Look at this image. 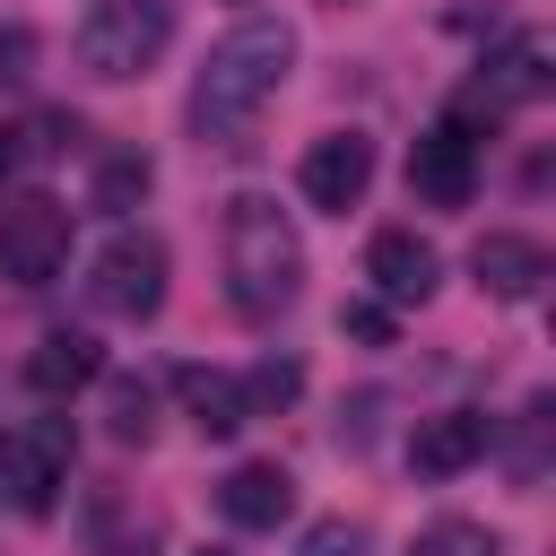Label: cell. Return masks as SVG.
Instances as JSON below:
<instances>
[{
    "mask_svg": "<svg viewBox=\"0 0 556 556\" xmlns=\"http://www.w3.org/2000/svg\"><path fill=\"white\" fill-rule=\"evenodd\" d=\"M217 504H226L235 530H278V521L295 513V478H287L278 460H243V469H226Z\"/></svg>",
    "mask_w": 556,
    "mask_h": 556,
    "instance_id": "obj_14",
    "label": "cell"
},
{
    "mask_svg": "<svg viewBox=\"0 0 556 556\" xmlns=\"http://www.w3.org/2000/svg\"><path fill=\"white\" fill-rule=\"evenodd\" d=\"M547 61H556V52H547V35H513V43L486 61V87H478V104H486L495 122H504L513 104H539V96H547V78H556Z\"/></svg>",
    "mask_w": 556,
    "mask_h": 556,
    "instance_id": "obj_11",
    "label": "cell"
},
{
    "mask_svg": "<svg viewBox=\"0 0 556 556\" xmlns=\"http://www.w3.org/2000/svg\"><path fill=\"white\" fill-rule=\"evenodd\" d=\"M408 556H495V539H486L478 521H434V530H426Z\"/></svg>",
    "mask_w": 556,
    "mask_h": 556,
    "instance_id": "obj_17",
    "label": "cell"
},
{
    "mask_svg": "<svg viewBox=\"0 0 556 556\" xmlns=\"http://www.w3.org/2000/svg\"><path fill=\"white\" fill-rule=\"evenodd\" d=\"M295 182H304V200H313V208L348 217V208L365 200V182H374V139H365V130H321V139L304 148Z\"/></svg>",
    "mask_w": 556,
    "mask_h": 556,
    "instance_id": "obj_7",
    "label": "cell"
},
{
    "mask_svg": "<svg viewBox=\"0 0 556 556\" xmlns=\"http://www.w3.org/2000/svg\"><path fill=\"white\" fill-rule=\"evenodd\" d=\"M165 43H174V0H87V17H78V35H70L78 70L104 78V87L156 70Z\"/></svg>",
    "mask_w": 556,
    "mask_h": 556,
    "instance_id": "obj_3",
    "label": "cell"
},
{
    "mask_svg": "<svg viewBox=\"0 0 556 556\" xmlns=\"http://www.w3.org/2000/svg\"><path fill=\"white\" fill-rule=\"evenodd\" d=\"M287 70H295V26L287 17H235L208 43L200 78H191V139L200 148H243L252 122L269 113V96L287 87Z\"/></svg>",
    "mask_w": 556,
    "mask_h": 556,
    "instance_id": "obj_1",
    "label": "cell"
},
{
    "mask_svg": "<svg viewBox=\"0 0 556 556\" xmlns=\"http://www.w3.org/2000/svg\"><path fill=\"white\" fill-rule=\"evenodd\" d=\"M217 243H226V304L243 321H269L304 295V235L287 226V208L269 191H235Z\"/></svg>",
    "mask_w": 556,
    "mask_h": 556,
    "instance_id": "obj_2",
    "label": "cell"
},
{
    "mask_svg": "<svg viewBox=\"0 0 556 556\" xmlns=\"http://www.w3.org/2000/svg\"><path fill=\"white\" fill-rule=\"evenodd\" d=\"M469 269H478V287H486V295L530 304V295L547 287V243H530V235H478Z\"/></svg>",
    "mask_w": 556,
    "mask_h": 556,
    "instance_id": "obj_12",
    "label": "cell"
},
{
    "mask_svg": "<svg viewBox=\"0 0 556 556\" xmlns=\"http://www.w3.org/2000/svg\"><path fill=\"white\" fill-rule=\"evenodd\" d=\"M70 460H78V434H70V417H26L9 443H0V478H9V495H17V513H52L61 504V486H70Z\"/></svg>",
    "mask_w": 556,
    "mask_h": 556,
    "instance_id": "obj_6",
    "label": "cell"
},
{
    "mask_svg": "<svg viewBox=\"0 0 556 556\" xmlns=\"http://www.w3.org/2000/svg\"><path fill=\"white\" fill-rule=\"evenodd\" d=\"M408 191L434 200V208H469V191H478V139H460L452 122H434L408 148Z\"/></svg>",
    "mask_w": 556,
    "mask_h": 556,
    "instance_id": "obj_8",
    "label": "cell"
},
{
    "mask_svg": "<svg viewBox=\"0 0 556 556\" xmlns=\"http://www.w3.org/2000/svg\"><path fill=\"white\" fill-rule=\"evenodd\" d=\"M365 278H374L382 304H426L434 278H443V261H434V243H426L417 226H382V235L365 243Z\"/></svg>",
    "mask_w": 556,
    "mask_h": 556,
    "instance_id": "obj_9",
    "label": "cell"
},
{
    "mask_svg": "<svg viewBox=\"0 0 556 556\" xmlns=\"http://www.w3.org/2000/svg\"><path fill=\"white\" fill-rule=\"evenodd\" d=\"M70 261V208L52 191H17L0 208V278L9 287H52Z\"/></svg>",
    "mask_w": 556,
    "mask_h": 556,
    "instance_id": "obj_5",
    "label": "cell"
},
{
    "mask_svg": "<svg viewBox=\"0 0 556 556\" xmlns=\"http://www.w3.org/2000/svg\"><path fill=\"white\" fill-rule=\"evenodd\" d=\"M130 200H148V156H104V174H96V208H130Z\"/></svg>",
    "mask_w": 556,
    "mask_h": 556,
    "instance_id": "obj_16",
    "label": "cell"
},
{
    "mask_svg": "<svg viewBox=\"0 0 556 556\" xmlns=\"http://www.w3.org/2000/svg\"><path fill=\"white\" fill-rule=\"evenodd\" d=\"M156 400H148V382H113V443H148V417Z\"/></svg>",
    "mask_w": 556,
    "mask_h": 556,
    "instance_id": "obj_18",
    "label": "cell"
},
{
    "mask_svg": "<svg viewBox=\"0 0 556 556\" xmlns=\"http://www.w3.org/2000/svg\"><path fill=\"white\" fill-rule=\"evenodd\" d=\"M200 556H226V547H200Z\"/></svg>",
    "mask_w": 556,
    "mask_h": 556,
    "instance_id": "obj_24",
    "label": "cell"
},
{
    "mask_svg": "<svg viewBox=\"0 0 556 556\" xmlns=\"http://www.w3.org/2000/svg\"><path fill=\"white\" fill-rule=\"evenodd\" d=\"M96 374H104V348H96L87 330H43L35 356H26V391H35V400H70V391H87Z\"/></svg>",
    "mask_w": 556,
    "mask_h": 556,
    "instance_id": "obj_13",
    "label": "cell"
},
{
    "mask_svg": "<svg viewBox=\"0 0 556 556\" xmlns=\"http://www.w3.org/2000/svg\"><path fill=\"white\" fill-rule=\"evenodd\" d=\"M174 400H182V408H191V426H200V434H217V443L252 417L243 382H235V374H217V365H174Z\"/></svg>",
    "mask_w": 556,
    "mask_h": 556,
    "instance_id": "obj_15",
    "label": "cell"
},
{
    "mask_svg": "<svg viewBox=\"0 0 556 556\" xmlns=\"http://www.w3.org/2000/svg\"><path fill=\"white\" fill-rule=\"evenodd\" d=\"M486 443H495V426H486L478 408H434V417H417V434H408V469H417V478H460L469 460H486Z\"/></svg>",
    "mask_w": 556,
    "mask_h": 556,
    "instance_id": "obj_10",
    "label": "cell"
},
{
    "mask_svg": "<svg viewBox=\"0 0 556 556\" xmlns=\"http://www.w3.org/2000/svg\"><path fill=\"white\" fill-rule=\"evenodd\" d=\"M17 61H26V35H0V78H17Z\"/></svg>",
    "mask_w": 556,
    "mask_h": 556,
    "instance_id": "obj_22",
    "label": "cell"
},
{
    "mask_svg": "<svg viewBox=\"0 0 556 556\" xmlns=\"http://www.w3.org/2000/svg\"><path fill=\"white\" fill-rule=\"evenodd\" d=\"M9 174H17V130L0 122V182H9Z\"/></svg>",
    "mask_w": 556,
    "mask_h": 556,
    "instance_id": "obj_23",
    "label": "cell"
},
{
    "mask_svg": "<svg viewBox=\"0 0 556 556\" xmlns=\"http://www.w3.org/2000/svg\"><path fill=\"white\" fill-rule=\"evenodd\" d=\"M87 304L113 313V321H156V304H165V243L148 226H113L96 269H87Z\"/></svg>",
    "mask_w": 556,
    "mask_h": 556,
    "instance_id": "obj_4",
    "label": "cell"
},
{
    "mask_svg": "<svg viewBox=\"0 0 556 556\" xmlns=\"http://www.w3.org/2000/svg\"><path fill=\"white\" fill-rule=\"evenodd\" d=\"M339 330H348V339H365V348H382V339H391V304H348V313H339Z\"/></svg>",
    "mask_w": 556,
    "mask_h": 556,
    "instance_id": "obj_20",
    "label": "cell"
},
{
    "mask_svg": "<svg viewBox=\"0 0 556 556\" xmlns=\"http://www.w3.org/2000/svg\"><path fill=\"white\" fill-rule=\"evenodd\" d=\"M356 547H365L356 521H313V539H304V556H356Z\"/></svg>",
    "mask_w": 556,
    "mask_h": 556,
    "instance_id": "obj_21",
    "label": "cell"
},
{
    "mask_svg": "<svg viewBox=\"0 0 556 556\" xmlns=\"http://www.w3.org/2000/svg\"><path fill=\"white\" fill-rule=\"evenodd\" d=\"M295 391H304V374H295V365H287V356H269V365H261V374H252V382H243V400H261V408H287V400H295Z\"/></svg>",
    "mask_w": 556,
    "mask_h": 556,
    "instance_id": "obj_19",
    "label": "cell"
}]
</instances>
